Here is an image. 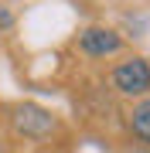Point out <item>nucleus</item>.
Listing matches in <instances>:
<instances>
[{
    "mask_svg": "<svg viewBox=\"0 0 150 153\" xmlns=\"http://www.w3.org/2000/svg\"><path fill=\"white\" fill-rule=\"evenodd\" d=\"M7 126L17 140H28V143H45L61 129V119L51 109H45L41 102H14L7 105Z\"/></svg>",
    "mask_w": 150,
    "mask_h": 153,
    "instance_id": "obj_1",
    "label": "nucleus"
},
{
    "mask_svg": "<svg viewBox=\"0 0 150 153\" xmlns=\"http://www.w3.org/2000/svg\"><path fill=\"white\" fill-rule=\"evenodd\" d=\"M109 85L116 88L119 95H126V99H143L150 95V61L147 58H123L116 68L109 71Z\"/></svg>",
    "mask_w": 150,
    "mask_h": 153,
    "instance_id": "obj_2",
    "label": "nucleus"
},
{
    "mask_svg": "<svg viewBox=\"0 0 150 153\" xmlns=\"http://www.w3.org/2000/svg\"><path fill=\"white\" fill-rule=\"evenodd\" d=\"M78 51L85 58H113L123 51V34L106 24H89L78 31Z\"/></svg>",
    "mask_w": 150,
    "mask_h": 153,
    "instance_id": "obj_3",
    "label": "nucleus"
},
{
    "mask_svg": "<svg viewBox=\"0 0 150 153\" xmlns=\"http://www.w3.org/2000/svg\"><path fill=\"white\" fill-rule=\"evenodd\" d=\"M126 129L140 146H150V95L137 99L126 112Z\"/></svg>",
    "mask_w": 150,
    "mask_h": 153,
    "instance_id": "obj_4",
    "label": "nucleus"
},
{
    "mask_svg": "<svg viewBox=\"0 0 150 153\" xmlns=\"http://www.w3.org/2000/svg\"><path fill=\"white\" fill-rule=\"evenodd\" d=\"M123 153H150V146H140V143H137V146H126Z\"/></svg>",
    "mask_w": 150,
    "mask_h": 153,
    "instance_id": "obj_5",
    "label": "nucleus"
},
{
    "mask_svg": "<svg viewBox=\"0 0 150 153\" xmlns=\"http://www.w3.org/2000/svg\"><path fill=\"white\" fill-rule=\"evenodd\" d=\"M0 153H7V146H4V143H0Z\"/></svg>",
    "mask_w": 150,
    "mask_h": 153,
    "instance_id": "obj_6",
    "label": "nucleus"
},
{
    "mask_svg": "<svg viewBox=\"0 0 150 153\" xmlns=\"http://www.w3.org/2000/svg\"><path fill=\"white\" fill-rule=\"evenodd\" d=\"M55 153H68V150H55Z\"/></svg>",
    "mask_w": 150,
    "mask_h": 153,
    "instance_id": "obj_7",
    "label": "nucleus"
},
{
    "mask_svg": "<svg viewBox=\"0 0 150 153\" xmlns=\"http://www.w3.org/2000/svg\"><path fill=\"white\" fill-rule=\"evenodd\" d=\"M0 112H4V105H0Z\"/></svg>",
    "mask_w": 150,
    "mask_h": 153,
    "instance_id": "obj_8",
    "label": "nucleus"
}]
</instances>
